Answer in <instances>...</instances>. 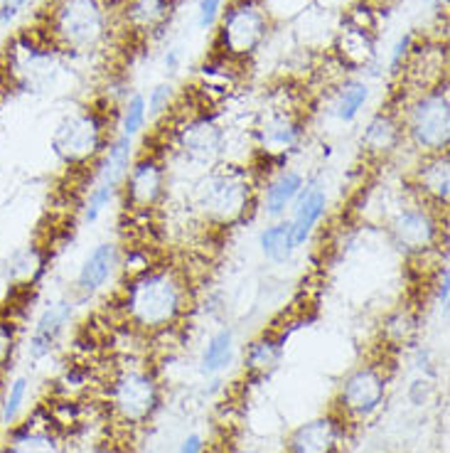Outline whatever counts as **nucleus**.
<instances>
[{
  "label": "nucleus",
  "mask_w": 450,
  "mask_h": 453,
  "mask_svg": "<svg viewBox=\"0 0 450 453\" xmlns=\"http://www.w3.org/2000/svg\"><path fill=\"white\" fill-rule=\"evenodd\" d=\"M401 143H404V121H401V111L392 106L374 113L367 128L362 131V150L374 160L392 158Z\"/></svg>",
  "instance_id": "obj_14"
},
{
  "label": "nucleus",
  "mask_w": 450,
  "mask_h": 453,
  "mask_svg": "<svg viewBox=\"0 0 450 453\" xmlns=\"http://www.w3.org/2000/svg\"><path fill=\"white\" fill-rule=\"evenodd\" d=\"M345 434V421L327 414L301 424L288 439V453H338Z\"/></svg>",
  "instance_id": "obj_15"
},
{
  "label": "nucleus",
  "mask_w": 450,
  "mask_h": 453,
  "mask_svg": "<svg viewBox=\"0 0 450 453\" xmlns=\"http://www.w3.org/2000/svg\"><path fill=\"white\" fill-rule=\"evenodd\" d=\"M414 52V35L406 33L399 37V42H396L394 52H392V72H399V69H404V65L408 62V57Z\"/></svg>",
  "instance_id": "obj_33"
},
{
  "label": "nucleus",
  "mask_w": 450,
  "mask_h": 453,
  "mask_svg": "<svg viewBox=\"0 0 450 453\" xmlns=\"http://www.w3.org/2000/svg\"><path fill=\"white\" fill-rule=\"evenodd\" d=\"M261 254L271 261V264H288L295 254V239H293V229L288 219L273 222L259 234Z\"/></svg>",
  "instance_id": "obj_23"
},
{
  "label": "nucleus",
  "mask_w": 450,
  "mask_h": 453,
  "mask_svg": "<svg viewBox=\"0 0 450 453\" xmlns=\"http://www.w3.org/2000/svg\"><path fill=\"white\" fill-rule=\"evenodd\" d=\"M111 143V128L106 121V113L87 106L81 111L67 116L57 126L52 136V150L67 168H94L106 148Z\"/></svg>",
  "instance_id": "obj_5"
},
{
  "label": "nucleus",
  "mask_w": 450,
  "mask_h": 453,
  "mask_svg": "<svg viewBox=\"0 0 450 453\" xmlns=\"http://www.w3.org/2000/svg\"><path fill=\"white\" fill-rule=\"evenodd\" d=\"M109 396L118 419L128 426H143L160 409L158 377L148 367H126L113 377Z\"/></svg>",
  "instance_id": "obj_7"
},
{
  "label": "nucleus",
  "mask_w": 450,
  "mask_h": 453,
  "mask_svg": "<svg viewBox=\"0 0 450 453\" xmlns=\"http://www.w3.org/2000/svg\"><path fill=\"white\" fill-rule=\"evenodd\" d=\"M45 254L37 247L15 251L8 261V279L15 283V288H33L45 273Z\"/></svg>",
  "instance_id": "obj_24"
},
{
  "label": "nucleus",
  "mask_w": 450,
  "mask_h": 453,
  "mask_svg": "<svg viewBox=\"0 0 450 453\" xmlns=\"http://www.w3.org/2000/svg\"><path fill=\"white\" fill-rule=\"evenodd\" d=\"M404 141L421 156L446 153L450 146V96L448 81L418 91L401 111Z\"/></svg>",
  "instance_id": "obj_4"
},
{
  "label": "nucleus",
  "mask_w": 450,
  "mask_h": 453,
  "mask_svg": "<svg viewBox=\"0 0 450 453\" xmlns=\"http://www.w3.org/2000/svg\"><path fill=\"white\" fill-rule=\"evenodd\" d=\"M15 350V326L8 318H0V367L11 363Z\"/></svg>",
  "instance_id": "obj_31"
},
{
  "label": "nucleus",
  "mask_w": 450,
  "mask_h": 453,
  "mask_svg": "<svg viewBox=\"0 0 450 453\" xmlns=\"http://www.w3.org/2000/svg\"><path fill=\"white\" fill-rule=\"evenodd\" d=\"M121 193L126 210H131L133 215H148L160 207L168 193V170L156 150L135 156L121 182Z\"/></svg>",
  "instance_id": "obj_9"
},
{
  "label": "nucleus",
  "mask_w": 450,
  "mask_h": 453,
  "mask_svg": "<svg viewBox=\"0 0 450 453\" xmlns=\"http://www.w3.org/2000/svg\"><path fill=\"white\" fill-rule=\"evenodd\" d=\"M283 342H286V335L278 333H263L259 338L254 340L247 348V370L254 377H266L271 374L278 365H281L283 357Z\"/></svg>",
  "instance_id": "obj_22"
},
{
  "label": "nucleus",
  "mask_w": 450,
  "mask_h": 453,
  "mask_svg": "<svg viewBox=\"0 0 450 453\" xmlns=\"http://www.w3.org/2000/svg\"><path fill=\"white\" fill-rule=\"evenodd\" d=\"M389 234L406 257H414V259L426 257L433 250H439L440 237H443L439 210L423 203L401 207L389 222Z\"/></svg>",
  "instance_id": "obj_10"
},
{
  "label": "nucleus",
  "mask_w": 450,
  "mask_h": 453,
  "mask_svg": "<svg viewBox=\"0 0 450 453\" xmlns=\"http://www.w3.org/2000/svg\"><path fill=\"white\" fill-rule=\"evenodd\" d=\"M335 50H338L342 67H364L371 59V55H374V37H371L370 25L355 23V20L342 25V30L338 35V42H335Z\"/></svg>",
  "instance_id": "obj_20"
},
{
  "label": "nucleus",
  "mask_w": 450,
  "mask_h": 453,
  "mask_svg": "<svg viewBox=\"0 0 450 453\" xmlns=\"http://www.w3.org/2000/svg\"><path fill=\"white\" fill-rule=\"evenodd\" d=\"M414 188L418 193V203L428 204L433 210H448L450 203V158L446 153L421 156V163L414 170Z\"/></svg>",
  "instance_id": "obj_13"
},
{
  "label": "nucleus",
  "mask_w": 450,
  "mask_h": 453,
  "mask_svg": "<svg viewBox=\"0 0 450 453\" xmlns=\"http://www.w3.org/2000/svg\"><path fill=\"white\" fill-rule=\"evenodd\" d=\"M192 306V286L178 266H150L135 273L126 288V323L138 333L158 335L175 328Z\"/></svg>",
  "instance_id": "obj_1"
},
{
  "label": "nucleus",
  "mask_w": 450,
  "mask_h": 453,
  "mask_svg": "<svg viewBox=\"0 0 450 453\" xmlns=\"http://www.w3.org/2000/svg\"><path fill=\"white\" fill-rule=\"evenodd\" d=\"M325 190L313 185V182H305L301 195H298L295 203H293V217L288 219L293 229V239H295V247H303L305 242L313 237L316 226L320 225V219L325 217Z\"/></svg>",
  "instance_id": "obj_16"
},
{
  "label": "nucleus",
  "mask_w": 450,
  "mask_h": 453,
  "mask_svg": "<svg viewBox=\"0 0 450 453\" xmlns=\"http://www.w3.org/2000/svg\"><path fill=\"white\" fill-rule=\"evenodd\" d=\"M172 102H175V87L170 81H160L150 89V96L146 99L148 104V113L153 116H160L163 111L172 109Z\"/></svg>",
  "instance_id": "obj_30"
},
{
  "label": "nucleus",
  "mask_w": 450,
  "mask_h": 453,
  "mask_svg": "<svg viewBox=\"0 0 450 453\" xmlns=\"http://www.w3.org/2000/svg\"><path fill=\"white\" fill-rule=\"evenodd\" d=\"M178 146L190 163L210 170L217 163V158L222 156L225 131L214 119L200 116V119H192L182 126L180 134H178Z\"/></svg>",
  "instance_id": "obj_12"
},
{
  "label": "nucleus",
  "mask_w": 450,
  "mask_h": 453,
  "mask_svg": "<svg viewBox=\"0 0 450 453\" xmlns=\"http://www.w3.org/2000/svg\"><path fill=\"white\" fill-rule=\"evenodd\" d=\"M25 395H27V377L12 380L11 389H8V396H5V404H3V411H0V421H3V424L11 426L12 421H15L18 411L23 407Z\"/></svg>",
  "instance_id": "obj_29"
},
{
  "label": "nucleus",
  "mask_w": 450,
  "mask_h": 453,
  "mask_svg": "<svg viewBox=\"0 0 450 453\" xmlns=\"http://www.w3.org/2000/svg\"><path fill=\"white\" fill-rule=\"evenodd\" d=\"M99 453H128V451H124V449H116V446H111V449H103V451H99Z\"/></svg>",
  "instance_id": "obj_37"
},
{
  "label": "nucleus",
  "mask_w": 450,
  "mask_h": 453,
  "mask_svg": "<svg viewBox=\"0 0 450 453\" xmlns=\"http://www.w3.org/2000/svg\"><path fill=\"white\" fill-rule=\"evenodd\" d=\"M25 3H27V0H3V3H0V25L11 23L12 18L23 11Z\"/></svg>",
  "instance_id": "obj_35"
},
{
  "label": "nucleus",
  "mask_w": 450,
  "mask_h": 453,
  "mask_svg": "<svg viewBox=\"0 0 450 453\" xmlns=\"http://www.w3.org/2000/svg\"><path fill=\"white\" fill-rule=\"evenodd\" d=\"M222 8H225V0H200V5H197V23H200V27L210 30L217 23Z\"/></svg>",
  "instance_id": "obj_32"
},
{
  "label": "nucleus",
  "mask_w": 450,
  "mask_h": 453,
  "mask_svg": "<svg viewBox=\"0 0 450 453\" xmlns=\"http://www.w3.org/2000/svg\"><path fill=\"white\" fill-rule=\"evenodd\" d=\"M204 451V439L200 434H190L187 439H182L175 453H202Z\"/></svg>",
  "instance_id": "obj_36"
},
{
  "label": "nucleus",
  "mask_w": 450,
  "mask_h": 453,
  "mask_svg": "<svg viewBox=\"0 0 450 453\" xmlns=\"http://www.w3.org/2000/svg\"><path fill=\"white\" fill-rule=\"evenodd\" d=\"M389 389V370L382 363H364L342 380L338 392V417L347 419H370L382 407Z\"/></svg>",
  "instance_id": "obj_8"
},
{
  "label": "nucleus",
  "mask_w": 450,
  "mask_h": 453,
  "mask_svg": "<svg viewBox=\"0 0 450 453\" xmlns=\"http://www.w3.org/2000/svg\"><path fill=\"white\" fill-rule=\"evenodd\" d=\"M256 204V188L251 173L237 165L214 168L204 175L194 190L197 212L214 226H237Z\"/></svg>",
  "instance_id": "obj_3"
},
{
  "label": "nucleus",
  "mask_w": 450,
  "mask_h": 453,
  "mask_svg": "<svg viewBox=\"0 0 450 453\" xmlns=\"http://www.w3.org/2000/svg\"><path fill=\"white\" fill-rule=\"evenodd\" d=\"M370 99V87L360 80H345L335 91L332 99V111L338 116L342 124H352L360 111L364 109V104Z\"/></svg>",
  "instance_id": "obj_25"
},
{
  "label": "nucleus",
  "mask_w": 450,
  "mask_h": 453,
  "mask_svg": "<svg viewBox=\"0 0 450 453\" xmlns=\"http://www.w3.org/2000/svg\"><path fill=\"white\" fill-rule=\"evenodd\" d=\"M116 269H118V247L111 242H102L84 259L74 286L81 296H94L96 291H102Z\"/></svg>",
  "instance_id": "obj_18"
},
{
  "label": "nucleus",
  "mask_w": 450,
  "mask_h": 453,
  "mask_svg": "<svg viewBox=\"0 0 450 453\" xmlns=\"http://www.w3.org/2000/svg\"><path fill=\"white\" fill-rule=\"evenodd\" d=\"M305 185L303 173L291 168L278 170L263 188V210L269 217L286 215V210H291L295 197L301 195Z\"/></svg>",
  "instance_id": "obj_21"
},
{
  "label": "nucleus",
  "mask_w": 450,
  "mask_h": 453,
  "mask_svg": "<svg viewBox=\"0 0 450 453\" xmlns=\"http://www.w3.org/2000/svg\"><path fill=\"white\" fill-rule=\"evenodd\" d=\"M148 121V104L143 94H133L128 102L124 104V111H121V134L128 138H135Z\"/></svg>",
  "instance_id": "obj_28"
},
{
  "label": "nucleus",
  "mask_w": 450,
  "mask_h": 453,
  "mask_svg": "<svg viewBox=\"0 0 450 453\" xmlns=\"http://www.w3.org/2000/svg\"><path fill=\"white\" fill-rule=\"evenodd\" d=\"M8 453H62L57 439L50 431L33 429L30 424L12 436Z\"/></svg>",
  "instance_id": "obj_27"
},
{
  "label": "nucleus",
  "mask_w": 450,
  "mask_h": 453,
  "mask_svg": "<svg viewBox=\"0 0 450 453\" xmlns=\"http://www.w3.org/2000/svg\"><path fill=\"white\" fill-rule=\"evenodd\" d=\"M301 141H303V121L298 113L286 106H276L269 113H263V119L256 126V146L261 156H266L269 160L288 158L301 146Z\"/></svg>",
  "instance_id": "obj_11"
},
{
  "label": "nucleus",
  "mask_w": 450,
  "mask_h": 453,
  "mask_svg": "<svg viewBox=\"0 0 450 453\" xmlns=\"http://www.w3.org/2000/svg\"><path fill=\"white\" fill-rule=\"evenodd\" d=\"M113 0H47L42 40L52 50L87 55L109 40Z\"/></svg>",
  "instance_id": "obj_2"
},
{
  "label": "nucleus",
  "mask_w": 450,
  "mask_h": 453,
  "mask_svg": "<svg viewBox=\"0 0 450 453\" xmlns=\"http://www.w3.org/2000/svg\"><path fill=\"white\" fill-rule=\"evenodd\" d=\"M175 0H124L121 20L135 35H156L170 23Z\"/></svg>",
  "instance_id": "obj_17"
},
{
  "label": "nucleus",
  "mask_w": 450,
  "mask_h": 453,
  "mask_svg": "<svg viewBox=\"0 0 450 453\" xmlns=\"http://www.w3.org/2000/svg\"><path fill=\"white\" fill-rule=\"evenodd\" d=\"M271 33V18L259 0H234L217 18L214 47L229 62H244L254 57Z\"/></svg>",
  "instance_id": "obj_6"
},
{
  "label": "nucleus",
  "mask_w": 450,
  "mask_h": 453,
  "mask_svg": "<svg viewBox=\"0 0 450 453\" xmlns=\"http://www.w3.org/2000/svg\"><path fill=\"white\" fill-rule=\"evenodd\" d=\"M232 355H234V333H232V328H222L219 333H214L207 342V348H204L202 372H222L226 365L232 363Z\"/></svg>",
  "instance_id": "obj_26"
},
{
  "label": "nucleus",
  "mask_w": 450,
  "mask_h": 453,
  "mask_svg": "<svg viewBox=\"0 0 450 453\" xmlns=\"http://www.w3.org/2000/svg\"><path fill=\"white\" fill-rule=\"evenodd\" d=\"M433 291H436V303L443 308L448 306V269H446V266L439 269V279H436Z\"/></svg>",
  "instance_id": "obj_34"
},
{
  "label": "nucleus",
  "mask_w": 450,
  "mask_h": 453,
  "mask_svg": "<svg viewBox=\"0 0 450 453\" xmlns=\"http://www.w3.org/2000/svg\"><path fill=\"white\" fill-rule=\"evenodd\" d=\"M69 318H72V303L69 301H55L42 311V316L37 318V323H34L33 338H30V355L34 360L50 355L59 335L67 328Z\"/></svg>",
  "instance_id": "obj_19"
}]
</instances>
